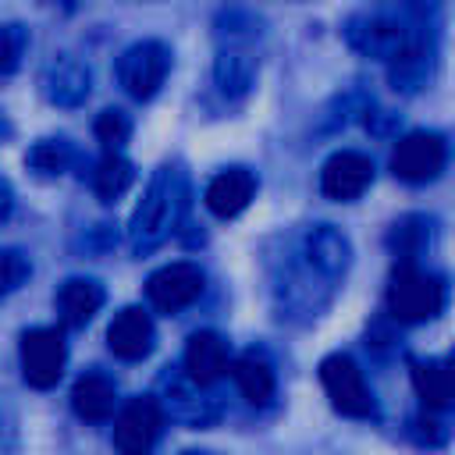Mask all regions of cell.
Instances as JSON below:
<instances>
[{
  "label": "cell",
  "mask_w": 455,
  "mask_h": 455,
  "mask_svg": "<svg viewBox=\"0 0 455 455\" xmlns=\"http://www.w3.org/2000/svg\"><path fill=\"white\" fill-rule=\"evenodd\" d=\"M68 363V345L57 327H32L21 334V373L32 387L46 391L60 380Z\"/></svg>",
  "instance_id": "6"
},
{
  "label": "cell",
  "mask_w": 455,
  "mask_h": 455,
  "mask_svg": "<svg viewBox=\"0 0 455 455\" xmlns=\"http://www.w3.org/2000/svg\"><path fill=\"white\" fill-rule=\"evenodd\" d=\"M185 196H188V185L178 167L167 164L149 178V185L132 213V224H128V242L135 252H149V249L164 245V238L174 231V224L185 210Z\"/></svg>",
  "instance_id": "1"
},
{
  "label": "cell",
  "mask_w": 455,
  "mask_h": 455,
  "mask_svg": "<svg viewBox=\"0 0 455 455\" xmlns=\"http://www.w3.org/2000/svg\"><path fill=\"white\" fill-rule=\"evenodd\" d=\"M412 437H416L419 444H444L448 430H444L434 416H416V419H412Z\"/></svg>",
  "instance_id": "26"
},
{
  "label": "cell",
  "mask_w": 455,
  "mask_h": 455,
  "mask_svg": "<svg viewBox=\"0 0 455 455\" xmlns=\"http://www.w3.org/2000/svg\"><path fill=\"white\" fill-rule=\"evenodd\" d=\"M43 92L50 103L78 107L89 96V68L71 57H57L43 75Z\"/></svg>",
  "instance_id": "15"
},
{
  "label": "cell",
  "mask_w": 455,
  "mask_h": 455,
  "mask_svg": "<svg viewBox=\"0 0 455 455\" xmlns=\"http://www.w3.org/2000/svg\"><path fill=\"white\" fill-rule=\"evenodd\" d=\"M252 196H256V174L245 171V167H228V171H220L206 185V196L203 199H206V210L213 217L228 220V217H238L252 203Z\"/></svg>",
  "instance_id": "12"
},
{
  "label": "cell",
  "mask_w": 455,
  "mask_h": 455,
  "mask_svg": "<svg viewBox=\"0 0 455 455\" xmlns=\"http://www.w3.org/2000/svg\"><path fill=\"white\" fill-rule=\"evenodd\" d=\"M370 181H373V164H370V156H363L355 149H341V153L327 156V164L320 171V188L334 203L359 199L370 188Z\"/></svg>",
  "instance_id": "9"
},
{
  "label": "cell",
  "mask_w": 455,
  "mask_h": 455,
  "mask_svg": "<svg viewBox=\"0 0 455 455\" xmlns=\"http://www.w3.org/2000/svg\"><path fill=\"white\" fill-rule=\"evenodd\" d=\"M128 135H132V121H128L124 110H103L96 117V139L107 149H117L121 142H128Z\"/></svg>",
  "instance_id": "25"
},
{
  "label": "cell",
  "mask_w": 455,
  "mask_h": 455,
  "mask_svg": "<svg viewBox=\"0 0 455 455\" xmlns=\"http://www.w3.org/2000/svg\"><path fill=\"white\" fill-rule=\"evenodd\" d=\"M320 384L341 416H352V419H373L377 416V398H373V391H370V384H366V377L352 355H345V352L323 355Z\"/></svg>",
  "instance_id": "3"
},
{
  "label": "cell",
  "mask_w": 455,
  "mask_h": 455,
  "mask_svg": "<svg viewBox=\"0 0 455 455\" xmlns=\"http://www.w3.org/2000/svg\"><path fill=\"white\" fill-rule=\"evenodd\" d=\"M427 235H430V228H427L423 217H402V220L391 228L387 242L395 245V252H402L405 259H412V256L419 252V245L427 242Z\"/></svg>",
  "instance_id": "21"
},
{
  "label": "cell",
  "mask_w": 455,
  "mask_h": 455,
  "mask_svg": "<svg viewBox=\"0 0 455 455\" xmlns=\"http://www.w3.org/2000/svg\"><path fill=\"white\" fill-rule=\"evenodd\" d=\"M103 306V284L92 277H68L57 291V316L64 327H85Z\"/></svg>",
  "instance_id": "13"
},
{
  "label": "cell",
  "mask_w": 455,
  "mask_h": 455,
  "mask_svg": "<svg viewBox=\"0 0 455 455\" xmlns=\"http://www.w3.org/2000/svg\"><path fill=\"white\" fill-rule=\"evenodd\" d=\"M444 160H448V146L441 135L412 132V135L398 139V146L391 153V171H395V178H402L409 185H423L444 171Z\"/></svg>",
  "instance_id": "7"
},
{
  "label": "cell",
  "mask_w": 455,
  "mask_h": 455,
  "mask_svg": "<svg viewBox=\"0 0 455 455\" xmlns=\"http://www.w3.org/2000/svg\"><path fill=\"white\" fill-rule=\"evenodd\" d=\"M181 455H210V451H181Z\"/></svg>",
  "instance_id": "28"
},
{
  "label": "cell",
  "mask_w": 455,
  "mask_h": 455,
  "mask_svg": "<svg viewBox=\"0 0 455 455\" xmlns=\"http://www.w3.org/2000/svg\"><path fill=\"white\" fill-rule=\"evenodd\" d=\"M231 366V355H228V341L213 331H196L185 345V377L199 387H210L217 384Z\"/></svg>",
  "instance_id": "11"
},
{
  "label": "cell",
  "mask_w": 455,
  "mask_h": 455,
  "mask_svg": "<svg viewBox=\"0 0 455 455\" xmlns=\"http://www.w3.org/2000/svg\"><path fill=\"white\" fill-rule=\"evenodd\" d=\"M153 341H156V327H153L149 313L139 309V306L121 309V313L110 320V327H107V345H110V352H114L117 359H128V363L149 355V352H153Z\"/></svg>",
  "instance_id": "10"
},
{
  "label": "cell",
  "mask_w": 455,
  "mask_h": 455,
  "mask_svg": "<svg viewBox=\"0 0 455 455\" xmlns=\"http://www.w3.org/2000/svg\"><path fill=\"white\" fill-rule=\"evenodd\" d=\"M206 288V277L196 263L188 259H178V263H167L160 270L149 274L146 281V295L149 302L160 309V313H178L185 306H192Z\"/></svg>",
  "instance_id": "8"
},
{
  "label": "cell",
  "mask_w": 455,
  "mask_h": 455,
  "mask_svg": "<svg viewBox=\"0 0 455 455\" xmlns=\"http://www.w3.org/2000/svg\"><path fill=\"white\" fill-rule=\"evenodd\" d=\"M249 78H252V64L245 60V57H238V53H224L220 60H217V82H220V89L228 92H242L245 85H249Z\"/></svg>",
  "instance_id": "24"
},
{
  "label": "cell",
  "mask_w": 455,
  "mask_h": 455,
  "mask_svg": "<svg viewBox=\"0 0 455 455\" xmlns=\"http://www.w3.org/2000/svg\"><path fill=\"white\" fill-rule=\"evenodd\" d=\"M231 373H235V384L242 391V398L249 405H267L277 391V377H274V366L263 352H242L235 363H231Z\"/></svg>",
  "instance_id": "16"
},
{
  "label": "cell",
  "mask_w": 455,
  "mask_h": 455,
  "mask_svg": "<svg viewBox=\"0 0 455 455\" xmlns=\"http://www.w3.org/2000/svg\"><path fill=\"white\" fill-rule=\"evenodd\" d=\"M132 181H135L132 160L121 156L117 149H107V156H103V160L96 164V171H92V188H96V196H100L103 203H114L117 196H124V192L132 188Z\"/></svg>",
  "instance_id": "19"
},
{
  "label": "cell",
  "mask_w": 455,
  "mask_h": 455,
  "mask_svg": "<svg viewBox=\"0 0 455 455\" xmlns=\"http://www.w3.org/2000/svg\"><path fill=\"white\" fill-rule=\"evenodd\" d=\"M444 281L412 259H402L387 281V309L402 323H427L444 309Z\"/></svg>",
  "instance_id": "2"
},
{
  "label": "cell",
  "mask_w": 455,
  "mask_h": 455,
  "mask_svg": "<svg viewBox=\"0 0 455 455\" xmlns=\"http://www.w3.org/2000/svg\"><path fill=\"white\" fill-rule=\"evenodd\" d=\"M306 256H309V263L320 270V274H341L345 270V263H348V242H345V235H338L334 228H327V224H320V228H313L309 231V238H306Z\"/></svg>",
  "instance_id": "18"
},
{
  "label": "cell",
  "mask_w": 455,
  "mask_h": 455,
  "mask_svg": "<svg viewBox=\"0 0 455 455\" xmlns=\"http://www.w3.org/2000/svg\"><path fill=\"white\" fill-rule=\"evenodd\" d=\"M164 434V405L153 395L128 398L114 416V448L121 455H149Z\"/></svg>",
  "instance_id": "4"
},
{
  "label": "cell",
  "mask_w": 455,
  "mask_h": 455,
  "mask_svg": "<svg viewBox=\"0 0 455 455\" xmlns=\"http://www.w3.org/2000/svg\"><path fill=\"white\" fill-rule=\"evenodd\" d=\"M28 46V32L21 25H0V75L18 71Z\"/></svg>",
  "instance_id": "23"
},
{
  "label": "cell",
  "mask_w": 455,
  "mask_h": 455,
  "mask_svg": "<svg viewBox=\"0 0 455 455\" xmlns=\"http://www.w3.org/2000/svg\"><path fill=\"white\" fill-rule=\"evenodd\" d=\"M412 387L427 409H448L451 395H455L448 363L444 359H416L412 363Z\"/></svg>",
  "instance_id": "17"
},
{
  "label": "cell",
  "mask_w": 455,
  "mask_h": 455,
  "mask_svg": "<svg viewBox=\"0 0 455 455\" xmlns=\"http://www.w3.org/2000/svg\"><path fill=\"white\" fill-rule=\"evenodd\" d=\"M32 274V263L21 249H0V299L18 291Z\"/></svg>",
  "instance_id": "22"
},
{
  "label": "cell",
  "mask_w": 455,
  "mask_h": 455,
  "mask_svg": "<svg viewBox=\"0 0 455 455\" xmlns=\"http://www.w3.org/2000/svg\"><path fill=\"white\" fill-rule=\"evenodd\" d=\"M114 405H117V387H114V380L107 373L89 370V373H82L75 380V387H71V409L82 419L103 423V419L114 416Z\"/></svg>",
  "instance_id": "14"
},
{
  "label": "cell",
  "mask_w": 455,
  "mask_h": 455,
  "mask_svg": "<svg viewBox=\"0 0 455 455\" xmlns=\"http://www.w3.org/2000/svg\"><path fill=\"white\" fill-rule=\"evenodd\" d=\"M167 71H171V50L160 39L132 43L117 60V78H121L124 92L135 96V100L156 96V89L164 85Z\"/></svg>",
  "instance_id": "5"
},
{
  "label": "cell",
  "mask_w": 455,
  "mask_h": 455,
  "mask_svg": "<svg viewBox=\"0 0 455 455\" xmlns=\"http://www.w3.org/2000/svg\"><path fill=\"white\" fill-rule=\"evenodd\" d=\"M28 167L39 171V174H64L71 164H75V146L64 142V139H39L32 149H28Z\"/></svg>",
  "instance_id": "20"
},
{
  "label": "cell",
  "mask_w": 455,
  "mask_h": 455,
  "mask_svg": "<svg viewBox=\"0 0 455 455\" xmlns=\"http://www.w3.org/2000/svg\"><path fill=\"white\" fill-rule=\"evenodd\" d=\"M11 206H14V192H11L7 178H0V220L11 213Z\"/></svg>",
  "instance_id": "27"
}]
</instances>
